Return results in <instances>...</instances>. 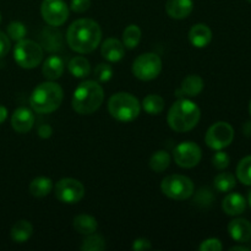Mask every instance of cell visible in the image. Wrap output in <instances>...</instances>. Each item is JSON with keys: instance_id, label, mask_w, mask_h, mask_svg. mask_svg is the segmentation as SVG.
<instances>
[{"instance_id": "4dcf8cb0", "label": "cell", "mask_w": 251, "mask_h": 251, "mask_svg": "<svg viewBox=\"0 0 251 251\" xmlns=\"http://www.w3.org/2000/svg\"><path fill=\"white\" fill-rule=\"evenodd\" d=\"M105 249V240L98 234H88L82 240L81 250L83 251H102Z\"/></svg>"}, {"instance_id": "ffe728a7", "label": "cell", "mask_w": 251, "mask_h": 251, "mask_svg": "<svg viewBox=\"0 0 251 251\" xmlns=\"http://www.w3.org/2000/svg\"><path fill=\"white\" fill-rule=\"evenodd\" d=\"M64 73V61L60 56L51 55L44 61L43 75L48 80H56Z\"/></svg>"}, {"instance_id": "9c48e42d", "label": "cell", "mask_w": 251, "mask_h": 251, "mask_svg": "<svg viewBox=\"0 0 251 251\" xmlns=\"http://www.w3.org/2000/svg\"><path fill=\"white\" fill-rule=\"evenodd\" d=\"M234 140V129L229 123L217 122L206 132L205 141L210 149L220 151L229 146Z\"/></svg>"}, {"instance_id": "cb8c5ba5", "label": "cell", "mask_w": 251, "mask_h": 251, "mask_svg": "<svg viewBox=\"0 0 251 251\" xmlns=\"http://www.w3.org/2000/svg\"><path fill=\"white\" fill-rule=\"evenodd\" d=\"M51 189H53V181L47 176H38L29 184V193L34 198H44L50 193Z\"/></svg>"}, {"instance_id": "b9f144b4", "label": "cell", "mask_w": 251, "mask_h": 251, "mask_svg": "<svg viewBox=\"0 0 251 251\" xmlns=\"http://www.w3.org/2000/svg\"><path fill=\"white\" fill-rule=\"evenodd\" d=\"M7 118V109L5 107H2V105H0V124H2V123L6 120Z\"/></svg>"}, {"instance_id": "484cf974", "label": "cell", "mask_w": 251, "mask_h": 251, "mask_svg": "<svg viewBox=\"0 0 251 251\" xmlns=\"http://www.w3.org/2000/svg\"><path fill=\"white\" fill-rule=\"evenodd\" d=\"M142 107L150 115H158L164 109V100L158 95H149L142 100Z\"/></svg>"}, {"instance_id": "f6af8a7d", "label": "cell", "mask_w": 251, "mask_h": 251, "mask_svg": "<svg viewBox=\"0 0 251 251\" xmlns=\"http://www.w3.org/2000/svg\"><path fill=\"white\" fill-rule=\"evenodd\" d=\"M248 201H249V205L251 207V190L249 191V196H248Z\"/></svg>"}, {"instance_id": "836d02e7", "label": "cell", "mask_w": 251, "mask_h": 251, "mask_svg": "<svg viewBox=\"0 0 251 251\" xmlns=\"http://www.w3.org/2000/svg\"><path fill=\"white\" fill-rule=\"evenodd\" d=\"M95 76L100 82H107L113 76V68L109 64H100L95 69Z\"/></svg>"}, {"instance_id": "ab89813d", "label": "cell", "mask_w": 251, "mask_h": 251, "mask_svg": "<svg viewBox=\"0 0 251 251\" xmlns=\"http://www.w3.org/2000/svg\"><path fill=\"white\" fill-rule=\"evenodd\" d=\"M53 134V129H51L50 125L43 124L38 127V135L42 139H49Z\"/></svg>"}, {"instance_id": "e0dca14e", "label": "cell", "mask_w": 251, "mask_h": 251, "mask_svg": "<svg viewBox=\"0 0 251 251\" xmlns=\"http://www.w3.org/2000/svg\"><path fill=\"white\" fill-rule=\"evenodd\" d=\"M100 51H102L103 58L107 59L108 61L117 63V61L122 60L123 56H124L125 48L124 44H123L119 39L108 38L103 42Z\"/></svg>"}, {"instance_id": "681fc988", "label": "cell", "mask_w": 251, "mask_h": 251, "mask_svg": "<svg viewBox=\"0 0 251 251\" xmlns=\"http://www.w3.org/2000/svg\"><path fill=\"white\" fill-rule=\"evenodd\" d=\"M250 250H251V247H250Z\"/></svg>"}, {"instance_id": "52a82bcc", "label": "cell", "mask_w": 251, "mask_h": 251, "mask_svg": "<svg viewBox=\"0 0 251 251\" xmlns=\"http://www.w3.org/2000/svg\"><path fill=\"white\" fill-rule=\"evenodd\" d=\"M161 190L167 198L173 200H186L194 194V183L190 178L180 174H173L162 180Z\"/></svg>"}, {"instance_id": "4fadbf2b", "label": "cell", "mask_w": 251, "mask_h": 251, "mask_svg": "<svg viewBox=\"0 0 251 251\" xmlns=\"http://www.w3.org/2000/svg\"><path fill=\"white\" fill-rule=\"evenodd\" d=\"M34 114L28 108H17L11 117V126L19 134H26L33 127Z\"/></svg>"}, {"instance_id": "5bb4252c", "label": "cell", "mask_w": 251, "mask_h": 251, "mask_svg": "<svg viewBox=\"0 0 251 251\" xmlns=\"http://www.w3.org/2000/svg\"><path fill=\"white\" fill-rule=\"evenodd\" d=\"M228 233L238 243H248L251 240V222L245 218H235L228 225Z\"/></svg>"}, {"instance_id": "6da1fadb", "label": "cell", "mask_w": 251, "mask_h": 251, "mask_svg": "<svg viewBox=\"0 0 251 251\" xmlns=\"http://www.w3.org/2000/svg\"><path fill=\"white\" fill-rule=\"evenodd\" d=\"M68 44L74 51L87 54L95 50L102 39L100 25L91 19H80L74 22L66 34Z\"/></svg>"}, {"instance_id": "7c38bea8", "label": "cell", "mask_w": 251, "mask_h": 251, "mask_svg": "<svg viewBox=\"0 0 251 251\" xmlns=\"http://www.w3.org/2000/svg\"><path fill=\"white\" fill-rule=\"evenodd\" d=\"M85 195L82 183L73 178H64L56 183L55 196L64 203H76Z\"/></svg>"}, {"instance_id": "ee69618b", "label": "cell", "mask_w": 251, "mask_h": 251, "mask_svg": "<svg viewBox=\"0 0 251 251\" xmlns=\"http://www.w3.org/2000/svg\"><path fill=\"white\" fill-rule=\"evenodd\" d=\"M176 96L179 98V100H180V98L185 97V93L183 92V90H181V88H178V90L176 91Z\"/></svg>"}, {"instance_id": "44dd1931", "label": "cell", "mask_w": 251, "mask_h": 251, "mask_svg": "<svg viewBox=\"0 0 251 251\" xmlns=\"http://www.w3.org/2000/svg\"><path fill=\"white\" fill-rule=\"evenodd\" d=\"M97 221L90 215H78L74 218V228L80 234H92L97 230Z\"/></svg>"}, {"instance_id": "7a4b0ae2", "label": "cell", "mask_w": 251, "mask_h": 251, "mask_svg": "<svg viewBox=\"0 0 251 251\" xmlns=\"http://www.w3.org/2000/svg\"><path fill=\"white\" fill-rule=\"evenodd\" d=\"M200 108L193 100L180 98L171 107L168 112V124L176 132H186L193 130L200 120Z\"/></svg>"}, {"instance_id": "4316f807", "label": "cell", "mask_w": 251, "mask_h": 251, "mask_svg": "<svg viewBox=\"0 0 251 251\" xmlns=\"http://www.w3.org/2000/svg\"><path fill=\"white\" fill-rule=\"evenodd\" d=\"M171 164V156L167 151H157L152 154L151 159H150V167H151L152 171L157 172V173H161L164 172Z\"/></svg>"}, {"instance_id": "1f68e13d", "label": "cell", "mask_w": 251, "mask_h": 251, "mask_svg": "<svg viewBox=\"0 0 251 251\" xmlns=\"http://www.w3.org/2000/svg\"><path fill=\"white\" fill-rule=\"evenodd\" d=\"M27 33L26 26L22 22L12 21L7 26V37L15 42H19L21 39H25Z\"/></svg>"}, {"instance_id": "d4e9b609", "label": "cell", "mask_w": 251, "mask_h": 251, "mask_svg": "<svg viewBox=\"0 0 251 251\" xmlns=\"http://www.w3.org/2000/svg\"><path fill=\"white\" fill-rule=\"evenodd\" d=\"M68 68L71 75L75 76V77H86V76L90 75L91 71L90 63L83 56H75V58L71 59L68 64Z\"/></svg>"}, {"instance_id": "ba28073f", "label": "cell", "mask_w": 251, "mask_h": 251, "mask_svg": "<svg viewBox=\"0 0 251 251\" xmlns=\"http://www.w3.org/2000/svg\"><path fill=\"white\" fill-rule=\"evenodd\" d=\"M162 71V60L157 54L145 53L137 56L132 64V74L141 81H151Z\"/></svg>"}, {"instance_id": "7dc6e473", "label": "cell", "mask_w": 251, "mask_h": 251, "mask_svg": "<svg viewBox=\"0 0 251 251\" xmlns=\"http://www.w3.org/2000/svg\"><path fill=\"white\" fill-rule=\"evenodd\" d=\"M0 22H1V14H0Z\"/></svg>"}, {"instance_id": "9a60e30c", "label": "cell", "mask_w": 251, "mask_h": 251, "mask_svg": "<svg viewBox=\"0 0 251 251\" xmlns=\"http://www.w3.org/2000/svg\"><path fill=\"white\" fill-rule=\"evenodd\" d=\"M190 43L196 48H205L212 41V31L205 24H198L189 31Z\"/></svg>"}, {"instance_id": "60d3db41", "label": "cell", "mask_w": 251, "mask_h": 251, "mask_svg": "<svg viewBox=\"0 0 251 251\" xmlns=\"http://www.w3.org/2000/svg\"><path fill=\"white\" fill-rule=\"evenodd\" d=\"M243 134L247 137H251V120L243 125Z\"/></svg>"}, {"instance_id": "f35d334b", "label": "cell", "mask_w": 251, "mask_h": 251, "mask_svg": "<svg viewBox=\"0 0 251 251\" xmlns=\"http://www.w3.org/2000/svg\"><path fill=\"white\" fill-rule=\"evenodd\" d=\"M132 250L135 251H145V250H150L152 249L151 242L149 239H145V238H139V239L135 240L132 243Z\"/></svg>"}, {"instance_id": "3957f363", "label": "cell", "mask_w": 251, "mask_h": 251, "mask_svg": "<svg viewBox=\"0 0 251 251\" xmlns=\"http://www.w3.org/2000/svg\"><path fill=\"white\" fill-rule=\"evenodd\" d=\"M104 100V91L102 86L92 80L80 83L73 96L74 110L78 114L88 115L95 113Z\"/></svg>"}, {"instance_id": "d6986e66", "label": "cell", "mask_w": 251, "mask_h": 251, "mask_svg": "<svg viewBox=\"0 0 251 251\" xmlns=\"http://www.w3.org/2000/svg\"><path fill=\"white\" fill-rule=\"evenodd\" d=\"M41 43L44 49L48 51H56L61 48L63 44V38L61 33L58 29L53 28V26L44 28L41 34Z\"/></svg>"}, {"instance_id": "f546056e", "label": "cell", "mask_w": 251, "mask_h": 251, "mask_svg": "<svg viewBox=\"0 0 251 251\" xmlns=\"http://www.w3.org/2000/svg\"><path fill=\"white\" fill-rule=\"evenodd\" d=\"M238 180L244 185H251V154L244 157L237 167Z\"/></svg>"}, {"instance_id": "bcb514c9", "label": "cell", "mask_w": 251, "mask_h": 251, "mask_svg": "<svg viewBox=\"0 0 251 251\" xmlns=\"http://www.w3.org/2000/svg\"><path fill=\"white\" fill-rule=\"evenodd\" d=\"M249 112H250V115H251V100H250V104H249Z\"/></svg>"}, {"instance_id": "5b68a950", "label": "cell", "mask_w": 251, "mask_h": 251, "mask_svg": "<svg viewBox=\"0 0 251 251\" xmlns=\"http://www.w3.org/2000/svg\"><path fill=\"white\" fill-rule=\"evenodd\" d=\"M108 110L114 119L123 123H129L139 117L141 105L139 100L131 93L119 92L109 98Z\"/></svg>"}, {"instance_id": "8d00e7d4", "label": "cell", "mask_w": 251, "mask_h": 251, "mask_svg": "<svg viewBox=\"0 0 251 251\" xmlns=\"http://www.w3.org/2000/svg\"><path fill=\"white\" fill-rule=\"evenodd\" d=\"M91 0H71L70 7L75 12H85L90 9Z\"/></svg>"}, {"instance_id": "8992f818", "label": "cell", "mask_w": 251, "mask_h": 251, "mask_svg": "<svg viewBox=\"0 0 251 251\" xmlns=\"http://www.w3.org/2000/svg\"><path fill=\"white\" fill-rule=\"evenodd\" d=\"M14 58L17 65L24 69H34L43 59V49L41 44L31 39H21L16 42L14 48Z\"/></svg>"}, {"instance_id": "e575fe53", "label": "cell", "mask_w": 251, "mask_h": 251, "mask_svg": "<svg viewBox=\"0 0 251 251\" xmlns=\"http://www.w3.org/2000/svg\"><path fill=\"white\" fill-rule=\"evenodd\" d=\"M230 163V158L226 152L223 151H217V153H215V156L212 157V164L216 169L218 171H223V169L228 168Z\"/></svg>"}, {"instance_id": "8fae6325", "label": "cell", "mask_w": 251, "mask_h": 251, "mask_svg": "<svg viewBox=\"0 0 251 251\" xmlns=\"http://www.w3.org/2000/svg\"><path fill=\"white\" fill-rule=\"evenodd\" d=\"M174 161L181 168H194L198 166L202 157L201 149L195 142L185 141L179 144L173 151Z\"/></svg>"}, {"instance_id": "d6a6232c", "label": "cell", "mask_w": 251, "mask_h": 251, "mask_svg": "<svg viewBox=\"0 0 251 251\" xmlns=\"http://www.w3.org/2000/svg\"><path fill=\"white\" fill-rule=\"evenodd\" d=\"M213 201H215V195H213L212 190L208 188H201L194 199L195 205L200 206V207H208L212 205Z\"/></svg>"}, {"instance_id": "ac0fdd59", "label": "cell", "mask_w": 251, "mask_h": 251, "mask_svg": "<svg viewBox=\"0 0 251 251\" xmlns=\"http://www.w3.org/2000/svg\"><path fill=\"white\" fill-rule=\"evenodd\" d=\"M222 208L228 216H239L247 208V200L240 194L230 193L223 200Z\"/></svg>"}, {"instance_id": "83f0119b", "label": "cell", "mask_w": 251, "mask_h": 251, "mask_svg": "<svg viewBox=\"0 0 251 251\" xmlns=\"http://www.w3.org/2000/svg\"><path fill=\"white\" fill-rule=\"evenodd\" d=\"M141 39V29L136 25H130L123 33V44L129 49L136 48Z\"/></svg>"}, {"instance_id": "7bdbcfd3", "label": "cell", "mask_w": 251, "mask_h": 251, "mask_svg": "<svg viewBox=\"0 0 251 251\" xmlns=\"http://www.w3.org/2000/svg\"><path fill=\"white\" fill-rule=\"evenodd\" d=\"M229 250L230 251H249L250 247H242V245H237V247H232Z\"/></svg>"}, {"instance_id": "74e56055", "label": "cell", "mask_w": 251, "mask_h": 251, "mask_svg": "<svg viewBox=\"0 0 251 251\" xmlns=\"http://www.w3.org/2000/svg\"><path fill=\"white\" fill-rule=\"evenodd\" d=\"M10 47H11V44H10V38L7 37V34L0 31V58L9 53Z\"/></svg>"}, {"instance_id": "d590c367", "label": "cell", "mask_w": 251, "mask_h": 251, "mask_svg": "<svg viewBox=\"0 0 251 251\" xmlns=\"http://www.w3.org/2000/svg\"><path fill=\"white\" fill-rule=\"evenodd\" d=\"M199 249H200V251H221L223 249V245L220 239L210 238V239L203 240L200 247H199Z\"/></svg>"}, {"instance_id": "277c9868", "label": "cell", "mask_w": 251, "mask_h": 251, "mask_svg": "<svg viewBox=\"0 0 251 251\" xmlns=\"http://www.w3.org/2000/svg\"><path fill=\"white\" fill-rule=\"evenodd\" d=\"M63 88L55 82H43L37 86L31 93L29 104L33 112L39 114L53 113L63 102Z\"/></svg>"}, {"instance_id": "603a6c76", "label": "cell", "mask_w": 251, "mask_h": 251, "mask_svg": "<svg viewBox=\"0 0 251 251\" xmlns=\"http://www.w3.org/2000/svg\"><path fill=\"white\" fill-rule=\"evenodd\" d=\"M203 80L199 75H189L181 82V90L189 97H195L199 96L203 90Z\"/></svg>"}, {"instance_id": "7402d4cb", "label": "cell", "mask_w": 251, "mask_h": 251, "mask_svg": "<svg viewBox=\"0 0 251 251\" xmlns=\"http://www.w3.org/2000/svg\"><path fill=\"white\" fill-rule=\"evenodd\" d=\"M32 233H33V227L28 221H19L15 223L11 228V239L15 243H25L31 238Z\"/></svg>"}, {"instance_id": "c3c4849f", "label": "cell", "mask_w": 251, "mask_h": 251, "mask_svg": "<svg viewBox=\"0 0 251 251\" xmlns=\"http://www.w3.org/2000/svg\"><path fill=\"white\" fill-rule=\"evenodd\" d=\"M247 1H249V2H251V0H247Z\"/></svg>"}, {"instance_id": "2e32d148", "label": "cell", "mask_w": 251, "mask_h": 251, "mask_svg": "<svg viewBox=\"0 0 251 251\" xmlns=\"http://www.w3.org/2000/svg\"><path fill=\"white\" fill-rule=\"evenodd\" d=\"M193 9V0H168L166 4V11L168 16L176 20H183L188 17Z\"/></svg>"}, {"instance_id": "30bf717a", "label": "cell", "mask_w": 251, "mask_h": 251, "mask_svg": "<svg viewBox=\"0 0 251 251\" xmlns=\"http://www.w3.org/2000/svg\"><path fill=\"white\" fill-rule=\"evenodd\" d=\"M41 14L49 26H61L69 17V7L64 0H43Z\"/></svg>"}, {"instance_id": "f1b7e54d", "label": "cell", "mask_w": 251, "mask_h": 251, "mask_svg": "<svg viewBox=\"0 0 251 251\" xmlns=\"http://www.w3.org/2000/svg\"><path fill=\"white\" fill-rule=\"evenodd\" d=\"M215 188L220 193H229L237 185V179L232 173H220L215 178Z\"/></svg>"}]
</instances>
